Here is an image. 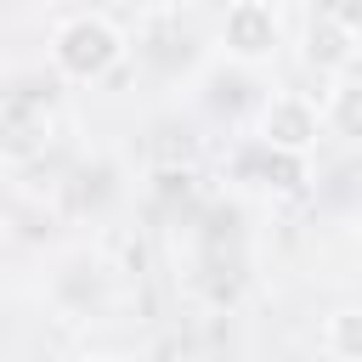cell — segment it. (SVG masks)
<instances>
[{
	"label": "cell",
	"instance_id": "3957f363",
	"mask_svg": "<svg viewBox=\"0 0 362 362\" xmlns=\"http://www.w3.org/2000/svg\"><path fill=\"white\" fill-rule=\"evenodd\" d=\"M215 45L226 62L238 68H266L283 45V17L272 0H226L221 23H215Z\"/></svg>",
	"mask_w": 362,
	"mask_h": 362
},
{
	"label": "cell",
	"instance_id": "30bf717a",
	"mask_svg": "<svg viewBox=\"0 0 362 362\" xmlns=\"http://www.w3.org/2000/svg\"><path fill=\"white\" fill-rule=\"evenodd\" d=\"M130 6H141V11H170L175 0H130Z\"/></svg>",
	"mask_w": 362,
	"mask_h": 362
},
{
	"label": "cell",
	"instance_id": "8992f818",
	"mask_svg": "<svg viewBox=\"0 0 362 362\" xmlns=\"http://www.w3.org/2000/svg\"><path fill=\"white\" fill-rule=\"evenodd\" d=\"M107 300V266L96 255H68L51 277V305L62 317H90Z\"/></svg>",
	"mask_w": 362,
	"mask_h": 362
},
{
	"label": "cell",
	"instance_id": "7a4b0ae2",
	"mask_svg": "<svg viewBox=\"0 0 362 362\" xmlns=\"http://www.w3.org/2000/svg\"><path fill=\"white\" fill-rule=\"evenodd\" d=\"M124 57L130 40L107 11H68L45 40V62L57 85H102L124 68Z\"/></svg>",
	"mask_w": 362,
	"mask_h": 362
},
{
	"label": "cell",
	"instance_id": "6da1fadb",
	"mask_svg": "<svg viewBox=\"0 0 362 362\" xmlns=\"http://www.w3.org/2000/svg\"><path fill=\"white\" fill-rule=\"evenodd\" d=\"M62 136V102L51 74H11L0 85V164H40Z\"/></svg>",
	"mask_w": 362,
	"mask_h": 362
},
{
	"label": "cell",
	"instance_id": "52a82bcc",
	"mask_svg": "<svg viewBox=\"0 0 362 362\" xmlns=\"http://www.w3.org/2000/svg\"><path fill=\"white\" fill-rule=\"evenodd\" d=\"M322 85H328V90L317 96L322 136L356 141V136H362V85H356V74H334V79H322Z\"/></svg>",
	"mask_w": 362,
	"mask_h": 362
},
{
	"label": "cell",
	"instance_id": "277c9868",
	"mask_svg": "<svg viewBox=\"0 0 362 362\" xmlns=\"http://www.w3.org/2000/svg\"><path fill=\"white\" fill-rule=\"evenodd\" d=\"M255 141L272 147V153L305 158V153L322 141L317 96H305V90H272V96H260V102H255Z\"/></svg>",
	"mask_w": 362,
	"mask_h": 362
},
{
	"label": "cell",
	"instance_id": "8fae6325",
	"mask_svg": "<svg viewBox=\"0 0 362 362\" xmlns=\"http://www.w3.org/2000/svg\"><path fill=\"white\" fill-rule=\"evenodd\" d=\"M0 6H23V0H0Z\"/></svg>",
	"mask_w": 362,
	"mask_h": 362
},
{
	"label": "cell",
	"instance_id": "5b68a950",
	"mask_svg": "<svg viewBox=\"0 0 362 362\" xmlns=\"http://www.w3.org/2000/svg\"><path fill=\"white\" fill-rule=\"evenodd\" d=\"M305 62L317 68V79L356 74V62H362V34H356V23L311 11V23H305Z\"/></svg>",
	"mask_w": 362,
	"mask_h": 362
},
{
	"label": "cell",
	"instance_id": "ba28073f",
	"mask_svg": "<svg viewBox=\"0 0 362 362\" xmlns=\"http://www.w3.org/2000/svg\"><path fill=\"white\" fill-rule=\"evenodd\" d=\"M322 351H328L334 362H356V356H362V311H356V305H339V311L328 317Z\"/></svg>",
	"mask_w": 362,
	"mask_h": 362
},
{
	"label": "cell",
	"instance_id": "9c48e42d",
	"mask_svg": "<svg viewBox=\"0 0 362 362\" xmlns=\"http://www.w3.org/2000/svg\"><path fill=\"white\" fill-rule=\"evenodd\" d=\"M311 11H322V17H345V23H356V0H311Z\"/></svg>",
	"mask_w": 362,
	"mask_h": 362
}]
</instances>
